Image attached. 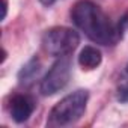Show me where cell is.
Wrapping results in <instances>:
<instances>
[{
    "label": "cell",
    "instance_id": "3",
    "mask_svg": "<svg viewBox=\"0 0 128 128\" xmlns=\"http://www.w3.org/2000/svg\"><path fill=\"white\" fill-rule=\"evenodd\" d=\"M80 44L78 33L71 27H51L42 36V48L47 54L54 57L70 56Z\"/></svg>",
    "mask_w": 128,
    "mask_h": 128
},
{
    "label": "cell",
    "instance_id": "1",
    "mask_svg": "<svg viewBox=\"0 0 128 128\" xmlns=\"http://www.w3.org/2000/svg\"><path fill=\"white\" fill-rule=\"evenodd\" d=\"M71 20L92 42L114 45L122 38V27L113 23L108 15L90 0H78L71 9Z\"/></svg>",
    "mask_w": 128,
    "mask_h": 128
},
{
    "label": "cell",
    "instance_id": "5",
    "mask_svg": "<svg viewBox=\"0 0 128 128\" xmlns=\"http://www.w3.org/2000/svg\"><path fill=\"white\" fill-rule=\"evenodd\" d=\"M35 100L30 95L18 94L11 100V116L17 124L26 122L35 112Z\"/></svg>",
    "mask_w": 128,
    "mask_h": 128
},
{
    "label": "cell",
    "instance_id": "4",
    "mask_svg": "<svg viewBox=\"0 0 128 128\" xmlns=\"http://www.w3.org/2000/svg\"><path fill=\"white\" fill-rule=\"evenodd\" d=\"M71 57L70 56H62L57 57V60L51 65V68L47 71L44 78L41 80V94L45 96L54 95L60 92L70 83L71 78Z\"/></svg>",
    "mask_w": 128,
    "mask_h": 128
},
{
    "label": "cell",
    "instance_id": "7",
    "mask_svg": "<svg viewBox=\"0 0 128 128\" xmlns=\"http://www.w3.org/2000/svg\"><path fill=\"white\" fill-rule=\"evenodd\" d=\"M38 72H39V60H38L36 57H33V59H30L26 65L23 66V70H21L20 74H18V78H20L21 82H29V80L33 78Z\"/></svg>",
    "mask_w": 128,
    "mask_h": 128
},
{
    "label": "cell",
    "instance_id": "6",
    "mask_svg": "<svg viewBox=\"0 0 128 128\" xmlns=\"http://www.w3.org/2000/svg\"><path fill=\"white\" fill-rule=\"evenodd\" d=\"M101 62H102V54L96 47L86 45L78 54V65L83 70H88V71L96 70L101 65Z\"/></svg>",
    "mask_w": 128,
    "mask_h": 128
},
{
    "label": "cell",
    "instance_id": "9",
    "mask_svg": "<svg viewBox=\"0 0 128 128\" xmlns=\"http://www.w3.org/2000/svg\"><path fill=\"white\" fill-rule=\"evenodd\" d=\"M3 2V5H2V11H3V14H2V21L6 18V14H8V0H2Z\"/></svg>",
    "mask_w": 128,
    "mask_h": 128
},
{
    "label": "cell",
    "instance_id": "8",
    "mask_svg": "<svg viewBox=\"0 0 128 128\" xmlns=\"http://www.w3.org/2000/svg\"><path fill=\"white\" fill-rule=\"evenodd\" d=\"M118 100L128 102V82H119L118 84Z\"/></svg>",
    "mask_w": 128,
    "mask_h": 128
},
{
    "label": "cell",
    "instance_id": "10",
    "mask_svg": "<svg viewBox=\"0 0 128 128\" xmlns=\"http://www.w3.org/2000/svg\"><path fill=\"white\" fill-rule=\"evenodd\" d=\"M39 2H41L44 6H51V5L56 2V0H39Z\"/></svg>",
    "mask_w": 128,
    "mask_h": 128
},
{
    "label": "cell",
    "instance_id": "2",
    "mask_svg": "<svg viewBox=\"0 0 128 128\" xmlns=\"http://www.w3.org/2000/svg\"><path fill=\"white\" fill-rule=\"evenodd\" d=\"M89 100V92L84 89H78L66 96H63L48 114L47 125L48 126H68L76 124L86 112Z\"/></svg>",
    "mask_w": 128,
    "mask_h": 128
}]
</instances>
